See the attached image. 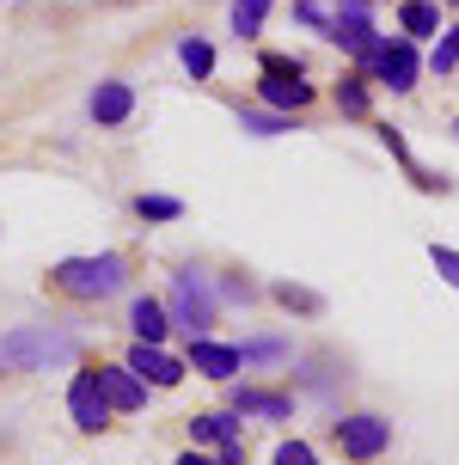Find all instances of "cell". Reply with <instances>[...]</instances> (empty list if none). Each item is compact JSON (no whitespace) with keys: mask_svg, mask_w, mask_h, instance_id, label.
Segmentation results:
<instances>
[{"mask_svg":"<svg viewBox=\"0 0 459 465\" xmlns=\"http://www.w3.org/2000/svg\"><path fill=\"white\" fill-rule=\"evenodd\" d=\"M80 343H74L68 331L55 325H25V331H6L0 337V373H31V368H62L74 361Z\"/></svg>","mask_w":459,"mask_h":465,"instance_id":"6da1fadb","label":"cell"},{"mask_svg":"<svg viewBox=\"0 0 459 465\" xmlns=\"http://www.w3.org/2000/svg\"><path fill=\"white\" fill-rule=\"evenodd\" d=\"M49 282L74 294V301H111L116 288L129 282V257L123 252H98V257H68V263H55Z\"/></svg>","mask_w":459,"mask_h":465,"instance_id":"7a4b0ae2","label":"cell"},{"mask_svg":"<svg viewBox=\"0 0 459 465\" xmlns=\"http://www.w3.org/2000/svg\"><path fill=\"white\" fill-rule=\"evenodd\" d=\"M165 319H172V325H184L190 337L215 325V288H208L203 270H178V276H172V301H165Z\"/></svg>","mask_w":459,"mask_h":465,"instance_id":"3957f363","label":"cell"},{"mask_svg":"<svg viewBox=\"0 0 459 465\" xmlns=\"http://www.w3.org/2000/svg\"><path fill=\"white\" fill-rule=\"evenodd\" d=\"M392 441V429L380 417H344L337 422V447H344L349 460H380Z\"/></svg>","mask_w":459,"mask_h":465,"instance_id":"277c9868","label":"cell"},{"mask_svg":"<svg viewBox=\"0 0 459 465\" xmlns=\"http://www.w3.org/2000/svg\"><path fill=\"white\" fill-rule=\"evenodd\" d=\"M331 37H337V44L349 49V55H374V44H380V37H374V19H367V0H344V6H337V19H331Z\"/></svg>","mask_w":459,"mask_h":465,"instance_id":"5b68a950","label":"cell"},{"mask_svg":"<svg viewBox=\"0 0 459 465\" xmlns=\"http://www.w3.org/2000/svg\"><path fill=\"white\" fill-rule=\"evenodd\" d=\"M68 411H74V429H86V435H98V429H105V417H111V404H105V386H98V368H86L80 380H74V392H68Z\"/></svg>","mask_w":459,"mask_h":465,"instance_id":"8992f818","label":"cell"},{"mask_svg":"<svg viewBox=\"0 0 459 465\" xmlns=\"http://www.w3.org/2000/svg\"><path fill=\"white\" fill-rule=\"evenodd\" d=\"M367 62H374V74L386 80L392 93H411L416 74H423V62H416L411 44H374V55H367Z\"/></svg>","mask_w":459,"mask_h":465,"instance_id":"52a82bcc","label":"cell"},{"mask_svg":"<svg viewBox=\"0 0 459 465\" xmlns=\"http://www.w3.org/2000/svg\"><path fill=\"white\" fill-rule=\"evenodd\" d=\"M129 368H135L141 380H154V386H178V380H184V361H178V355H165L160 343H135V349H129Z\"/></svg>","mask_w":459,"mask_h":465,"instance_id":"ba28073f","label":"cell"},{"mask_svg":"<svg viewBox=\"0 0 459 465\" xmlns=\"http://www.w3.org/2000/svg\"><path fill=\"white\" fill-rule=\"evenodd\" d=\"M190 368H196V373H208V380H233V373L245 368V361H239V349H227V343L190 337Z\"/></svg>","mask_w":459,"mask_h":465,"instance_id":"9c48e42d","label":"cell"},{"mask_svg":"<svg viewBox=\"0 0 459 465\" xmlns=\"http://www.w3.org/2000/svg\"><path fill=\"white\" fill-rule=\"evenodd\" d=\"M98 386H105V404H111V411H141V373L129 368V361H123V368H98Z\"/></svg>","mask_w":459,"mask_h":465,"instance_id":"30bf717a","label":"cell"},{"mask_svg":"<svg viewBox=\"0 0 459 465\" xmlns=\"http://www.w3.org/2000/svg\"><path fill=\"white\" fill-rule=\"evenodd\" d=\"M264 104H270V111H306V104H313V86H306V80H275V74H264Z\"/></svg>","mask_w":459,"mask_h":465,"instance_id":"8fae6325","label":"cell"},{"mask_svg":"<svg viewBox=\"0 0 459 465\" xmlns=\"http://www.w3.org/2000/svg\"><path fill=\"white\" fill-rule=\"evenodd\" d=\"M129 111H135V93H129L123 80H105V86L92 93V116H98V123H129Z\"/></svg>","mask_w":459,"mask_h":465,"instance_id":"7c38bea8","label":"cell"},{"mask_svg":"<svg viewBox=\"0 0 459 465\" xmlns=\"http://www.w3.org/2000/svg\"><path fill=\"white\" fill-rule=\"evenodd\" d=\"M129 325H135L141 343H160L165 331H172V319H165V306H160V301H147V294H141V301L129 306Z\"/></svg>","mask_w":459,"mask_h":465,"instance_id":"4fadbf2b","label":"cell"},{"mask_svg":"<svg viewBox=\"0 0 459 465\" xmlns=\"http://www.w3.org/2000/svg\"><path fill=\"white\" fill-rule=\"evenodd\" d=\"M233 411H239V417H270V422H282L294 404H288L282 392H239V398H233Z\"/></svg>","mask_w":459,"mask_h":465,"instance_id":"5bb4252c","label":"cell"},{"mask_svg":"<svg viewBox=\"0 0 459 465\" xmlns=\"http://www.w3.org/2000/svg\"><path fill=\"white\" fill-rule=\"evenodd\" d=\"M398 25H404L411 37H429V31L441 25V6L435 0H404V6H398Z\"/></svg>","mask_w":459,"mask_h":465,"instance_id":"9a60e30c","label":"cell"},{"mask_svg":"<svg viewBox=\"0 0 459 465\" xmlns=\"http://www.w3.org/2000/svg\"><path fill=\"white\" fill-rule=\"evenodd\" d=\"M239 129H252V135H288L294 116L288 111H239Z\"/></svg>","mask_w":459,"mask_h":465,"instance_id":"2e32d148","label":"cell"},{"mask_svg":"<svg viewBox=\"0 0 459 465\" xmlns=\"http://www.w3.org/2000/svg\"><path fill=\"white\" fill-rule=\"evenodd\" d=\"M178 62L196 74V80H208V74H215V49H208L203 37H184V44H178Z\"/></svg>","mask_w":459,"mask_h":465,"instance_id":"e0dca14e","label":"cell"},{"mask_svg":"<svg viewBox=\"0 0 459 465\" xmlns=\"http://www.w3.org/2000/svg\"><path fill=\"white\" fill-rule=\"evenodd\" d=\"M264 13H270V0H233V31H239V37L264 31Z\"/></svg>","mask_w":459,"mask_h":465,"instance_id":"ac0fdd59","label":"cell"},{"mask_svg":"<svg viewBox=\"0 0 459 465\" xmlns=\"http://www.w3.org/2000/svg\"><path fill=\"white\" fill-rule=\"evenodd\" d=\"M135 214H141V221H178V214H184V203H178V196H141V203H135Z\"/></svg>","mask_w":459,"mask_h":465,"instance_id":"d6986e66","label":"cell"},{"mask_svg":"<svg viewBox=\"0 0 459 465\" xmlns=\"http://www.w3.org/2000/svg\"><path fill=\"white\" fill-rule=\"evenodd\" d=\"M190 435H196V441H221V447H227V441H239L227 417H196V422H190Z\"/></svg>","mask_w":459,"mask_h":465,"instance_id":"ffe728a7","label":"cell"},{"mask_svg":"<svg viewBox=\"0 0 459 465\" xmlns=\"http://www.w3.org/2000/svg\"><path fill=\"white\" fill-rule=\"evenodd\" d=\"M337 104H344L349 116H362V111H367V86H362V74H349L344 86H337Z\"/></svg>","mask_w":459,"mask_h":465,"instance_id":"44dd1931","label":"cell"},{"mask_svg":"<svg viewBox=\"0 0 459 465\" xmlns=\"http://www.w3.org/2000/svg\"><path fill=\"white\" fill-rule=\"evenodd\" d=\"M282 355H288V343H275V337H257L239 349V361H282Z\"/></svg>","mask_w":459,"mask_h":465,"instance_id":"7402d4cb","label":"cell"},{"mask_svg":"<svg viewBox=\"0 0 459 465\" xmlns=\"http://www.w3.org/2000/svg\"><path fill=\"white\" fill-rule=\"evenodd\" d=\"M454 62H459V25H454V31H447V37L435 44V55H429V68H435V74H447Z\"/></svg>","mask_w":459,"mask_h":465,"instance_id":"603a6c76","label":"cell"},{"mask_svg":"<svg viewBox=\"0 0 459 465\" xmlns=\"http://www.w3.org/2000/svg\"><path fill=\"white\" fill-rule=\"evenodd\" d=\"M429 263L441 270V282H454V288H459V252H454V245H429Z\"/></svg>","mask_w":459,"mask_h":465,"instance_id":"cb8c5ba5","label":"cell"},{"mask_svg":"<svg viewBox=\"0 0 459 465\" xmlns=\"http://www.w3.org/2000/svg\"><path fill=\"white\" fill-rule=\"evenodd\" d=\"M275 465H319V460H313V447H306V441H282V447H275Z\"/></svg>","mask_w":459,"mask_h":465,"instance_id":"d4e9b609","label":"cell"},{"mask_svg":"<svg viewBox=\"0 0 459 465\" xmlns=\"http://www.w3.org/2000/svg\"><path fill=\"white\" fill-rule=\"evenodd\" d=\"M275 301H282V306H300V312H313V306H319V294H306V288H294V282H282V288H275Z\"/></svg>","mask_w":459,"mask_h":465,"instance_id":"484cf974","label":"cell"},{"mask_svg":"<svg viewBox=\"0 0 459 465\" xmlns=\"http://www.w3.org/2000/svg\"><path fill=\"white\" fill-rule=\"evenodd\" d=\"M264 74H275V80H300V62H288V55H264Z\"/></svg>","mask_w":459,"mask_h":465,"instance_id":"4316f807","label":"cell"},{"mask_svg":"<svg viewBox=\"0 0 459 465\" xmlns=\"http://www.w3.org/2000/svg\"><path fill=\"white\" fill-rule=\"evenodd\" d=\"M178 465H215V460H203V453H184V460Z\"/></svg>","mask_w":459,"mask_h":465,"instance_id":"83f0119b","label":"cell"},{"mask_svg":"<svg viewBox=\"0 0 459 465\" xmlns=\"http://www.w3.org/2000/svg\"><path fill=\"white\" fill-rule=\"evenodd\" d=\"M454 129H459V123H454Z\"/></svg>","mask_w":459,"mask_h":465,"instance_id":"f1b7e54d","label":"cell"},{"mask_svg":"<svg viewBox=\"0 0 459 465\" xmlns=\"http://www.w3.org/2000/svg\"><path fill=\"white\" fill-rule=\"evenodd\" d=\"M454 6H459V0H454Z\"/></svg>","mask_w":459,"mask_h":465,"instance_id":"f546056e","label":"cell"}]
</instances>
